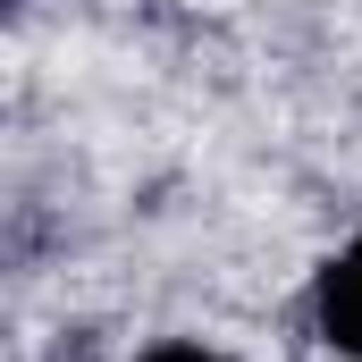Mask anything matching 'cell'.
I'll list each match as a JSON object with an SVG mask.
<instances>
[{"label":"cell","instance_id":"cell-1","mask_svg":"<svg viewBox=\"0 0 362 362\" xmlns=\"http://www.w3.org/2000/svg\"><path fill=\"white\" fill-rule=\"evenodd\" d=\"M312 329H320L329 354L362 362V228L320 262V278H312Z\"/></svg>","mask_w":362,"mask_h":362},{"label":"cell","instance_id":"cell-2","mask_svg":"<svg viewBox=\"0 0 362 362\" xmlns=\"http://www.w3.org/2000/svg\"><path fill=\"white\" fill-rule=\"evenodd\" d=\"M135 362H228L219 346H202V337H152Z\"/></svg>","mask_w":362,"mask_h":362}]
</instances>
